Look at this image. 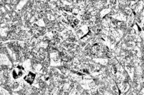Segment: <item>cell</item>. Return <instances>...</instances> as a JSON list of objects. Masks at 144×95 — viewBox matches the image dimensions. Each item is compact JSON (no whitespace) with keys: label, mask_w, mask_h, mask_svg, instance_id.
<instances>
[{"label":"cell","mask_w":144,"mask_h":95,"mask_svg":"<svg viewBox=\"0 0 144 95\" xmlns=\"http://www.w3.org/2000/svg\"><path fill=\"white\" fill-rule=\"evenodd\" d=\"M34 78H35V75L33 73H29L28 75L26 76L25 78V80L28 82V83H32L33 81L34 80Z\"/></svg>","instance_id":"cell-1"}]
</instances>
